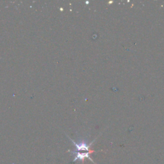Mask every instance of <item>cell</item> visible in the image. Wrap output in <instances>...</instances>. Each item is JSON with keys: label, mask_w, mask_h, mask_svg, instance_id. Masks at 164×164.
Here are the masks:
<instances>
[{"label": "cell", "mask_w": 164, "mask_h": 164, "mask_svg": "<svg viewBox=\"0 0 164 164\" xmlns=\"http://www.w3.org/2000/svg\"><path fill=\"white\" fill-rule=\"evenodd\" d=\"M71 153L72 154H75L76 156H75V158H74L73 160V162H75L77 160H80L82 162V164H84V159L85 158H88L89 160H90L92 163H96L93 161V160L91 158L90 156V154L94 152V151H88L87 153H80V152H76V151H70Z\"/></svg>", "instance_id": "6da1fadb"}, {"label": "cell", "mask_w": 164, "mask_h": 164, "mask_svg": "<svg viewBox=\"0 0 164 164\" xmlns=\"http://www.w3.org/2000/svg\"><path fill=\"white\" fill-rule=\"evenodd\" d=\"M72 143L74 144V145L76 146L77 150L78 151H90V147L92 145V144L93 143H92L91 144H90L89 145L87 144L86 143H85V142H82V143H80L79 144H77L76 143H74V141L71 140Z\"/></svg>", "instance_id": "7a4b0ae2"}]
</instances>
